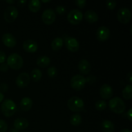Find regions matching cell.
<instances>
[{
  "label": "cell",
  "mask_w": 132,
  "mask_h": 132,
  "mask_svg": "<svg viewBox=\"0 0 132 132\" xmlns=\"http://www.w3.org/2000/svg\"><path fill=\"white\" fill-rule=\"evenodd\" d=\"M127 117H128V119L130 120V121H132V119H131V117H132V109H131V108H130V109L128 110V112H127Z\"/></svg>",
  "instance_id": "cell-37"
},
{
  "label": "cell",
  "mask_w": 132,
  "mask_h": 132,
  "mask_svg": "<svg viewBox=\"0 0 132 132\" xmlns=\"http://www.w3.org/2000/svg\"><path fill=\"white\" fill-rule=\"evenodd\" d=\"M75 3L77 6L82 9V8L85 7V5H86V1H85V0H76L75 1Z\"/></svg>",
  "instance_id": "cell-32"
},
{
  "label": "cell",
  "mask_w": 132,
  "mask_h": 132,
  "mask_svg": "<svg viewBox=\"0 0 132 132\" xmlns=\"http://www.w3.org/2000/svg\"><path fill=\"white\" fill-rule=\"evenodd\" d=\"M27 3V1L26 0H23V1H18V6H23L24 5V4Z\"/></svg>",
  "instance_id": "cell-39"
},
{
  "label": "cell",
  "mask_w": 132,
  "mask_h": 132,
  "mask_svg": "<svg viewBox=\"0 0 132 132\" xmlns=\"http://www.w3.org/2000/svg\"><path fill=\"white\" fill-rule=\"evenodd\" d=\"M1 110L5 117H11L16 112L17 106L11 99H5L1 105Z\"/></svg>",
  "instance_id": "cell-1"
},
{
  "label": "cell",
  "mask_w": 132,
  "mask_h": 132,
  "mask_svg": "<svg viewBox=\"0 0 132 132\" xmlns=\"http://www.w3.org/2000/svg\"><path fill=\"white\" fill-rule=\"evenodd\" d=\"M9 67L14 70H19L23 66V59L20 55L16 53H12L6 59Z\"/></svg>",
  "instance_id": "cell-3"
},
{
  "label": "cell",
  "mask_w": 132,
  "mask_h": 132,
  "mask_svg": "<svg viewBox=\"0 0 132 132\" xmlns=\"http://www.w3.org/2000/svg\"><path fill=\"white\" fill-rule=\"evenodd\" d=\"M6 54L3 51L0 50V63H5V60H6Z\"/></svg>",
  "instance_id": "cell-35"
},
{
  "label": "cell",
  "mask_w": 132,
  "mask_h": 132,
  "mask_svg": "<svg viewBox=\"0 0 132 132\" xmlns=\"http://www.w3.org/2000/svg\"><path fill=\"white\" fill-rule=\"evenodd\" d=\"M36 63L39 67H41V68H46L50 65V59L48 57L43 55V56H40L37 58Z\"/></svg>",
  "instance_id": "cell-21"
},
{
  "label": "cell",
  "mask_w": 132,
  "mask_h": 132,
  "mask_svg": "<svg viewBox=\"0 0 132 132\" xmlns=\"http://www.w3.org/2000/svg\"><path fill=\"white\" fill-rule=\"evenodd\" d=\"M64 45V40L60 37H55L52 41L51 47L54 50H59L62 48Z\"/></svg>",
  "instance_id": "cell-22"
},
{
  "label": "cell",
  "mask_w": 132,
  "mask_h": 132,
  "mask_svg": "<svg viewBox=\"0 0 132 132\" xmlns=\"http://www.w3.org/2000/svg\"><path fill=\"white\" fill-rule=\"evenodd\" d=\"M55 12L60 15L64 14L66 12V7L63 5H58L55 7Z\"/></svg>",
  "instance_id": "cell-31"
},
{
  "label": "cell",
  "mask_w": 132,
  "mask_h": 132,
  "mask_svg": "<svg viewBox=\"0 0 132 132\" xmlns=\"http://www.w3.org/2000/svg\"><path fill=\"white\" fill-rule=\"evenodd\" d=\"M21 132H28V131H21Z\"/></svg>",
  "instance_id": "cell-44"
},
{
  "label": "cell",
  "mask_w": 132,
  "mask_h": 132,
  "mask_svg": "<svg viewBox=\"0 0 132 132\" xmlns=\"http://www.w3.org/2000/svg\"><path fill=\"white\" fill-rule=\"evenodd\" d=\"M119 132H131V131L128 130V129H123V130H121Z\"/></svg>",
  "instance_id": "cell-42"
},
{
  "label": "cell",
  "mask_w": 132,
  "mask_h": 132,
  "mask_svg": "<svg viewBox=\"0 0 132 132\" xmlns=\"http://www.w3.org/2000/svg\"><path fill=\"white\" fill-rule=\"evenodd\" d=\"M47 73L48 76L50 78H54V77L57 76V68H55V67L52 66V67H49V68H48Z\"/></svg>",
  "instance_id": "cell-28"
},
{
  "label": "cell",
  "mask_w": 132,
  "mask_h": 132,
  "mask_svg": "<svg viewBox=\"0 0 132 132\" xmlns=\"http://www.w3.org/2000/svg\"><path fill=\"white\" fill-rule=\"evenodd\" d=\"M19 12H18V9L15 6L10 5L5 9V12H4V18L6 22L12 23L15 20Z\"/></svg>",
  "instance_id": "cell-7"
},
{
  "label": "cell",
  "mask_w": 132,
  "mask_h": 132,
  "mask_svg": "<svg viewBox=\"0 0 132 132\" xmlns=\"http://www.w3.org/2000/svg\"><path fill=\"white\" fill-rule=\"evenodd\" d=\"M106 102L104 100H99L96 102L95 104V107L97 110L103 111L106 108Z\"/></svg>",
  "instance_id": "cell-27"
},
{
  "label": "cell",
  "mask_w": 132,
  "mask_h": 132,
  "mask_svg": "<svg viewBox=\"0 0 132 132\" xmlns=\"http://www.w3.org/2000/svg\"><path fill=\"white\" fill-rule=\"evenodd\" d=\"M117 19L119 21L123 24L130 22L131 19V12L130 9L126 7H122L119 9L117 12Z\"/></svg>",
  "instance_id": "cell-8"
},
{
  "label": "cell",
  "mask_w": 132,
  "mask_h": 132,
  "mask_svg": "<svg viewBox=\"0 0 132 132\" xmlns=\"http://www.w3.org/2000/svg\"><path fill=\"white\" fill-rule=\"evenodd\" d=\"M42 77V72L38 68H34L32 70L30 73V77L32 78V81L34 82H37L41 79Z\"/></svg>",
  "instance_id": "cell-25"
},
{
  "label": "cell",
  "mask_w": 132,
  "mask_h": 132,
  "mask_svg": "<svg viewBox=\"0 0 132 132\" xmlns=\"http://www.w3.org/2000/svg\"><path fill=\"white\" fill-rule=\"evenodd\" d=\"M106 5L110 10H113L117 5V2L116 0H108L106 2Z\"/></svg>",
  "instance_id": "cell-29"
},
{
  "label": "cell",
  "mask_w": 132,
  "mask_h": 132,
  "mask_svg": "<svg viewBox=\"0 0 132 132\" xmlns=\"http://www.w3.org/2000/svg\"><path fill=\"white\" fill-rule=\"evenodd\" d=\"M79 72L83 75H87L91 71V65L86 59H81L78 64Z\"/></svg>",
  "instance_id": "cell-16"
},
{
  "label": "cell",
  "mask_w": 132,
  "mask_h": 132,
  "mask_svg": "<svg viewBox=\"0 0 132 132\" xmlns=\"http://www.w3.org/2000/svg\"><path fill=\"white\" fill-rule=\"evenodd\" d=\"M83 15L81 10L79 9H73L70 10L67 15V19L73 24H78L82 21Z\"/></svg>",
  "instance_id": "cell-6"
},
{
  "label": "cell",
  "mask_w": 132,
  "mask_h": 132,
  "mask_svg": "<svg viewBox=\"0 0 132 132\" xmlns=\"http://www.w3.org/2000/svg\"><path fill=\"white\" fill-rule=\"evenodd\" d=\"M41 4L39 0H31L28 3V9L31 12H37L41 9Z\"/></svg>",
  "instance_id": "cell-23"
},
{
  "label": "cell",
  "mask_w": 132,
  "mask_h": 132,
  "mask_svg": "<svg viewBox=\"0 0 132 132\" xmlns=\"http://www.w3.org/2000/svg\"><path fill=\"white\" fill-rule=\"evenodd\" d=\"M84 16H85V19H86V21L90 23L97 21L98 19H99V17H98L96 12L93 10H88L86 11Z\"/></svg>",
  "instance_id": "cell-18"
},
{
  "label": "cell",
  "mask_w": 132,
  "mask_h": 132,
  "mask_svg": "<svg viewBox=\"0 0 132 132\" xmlns=\"http://www.w3.org/2000/svg\"><path fill=\"white\" fill-rule=\"evenodd\" d=\"M65 45L67 48L72 52H77L79 49L80 45L77 39L75 37L71 36H64Z\"/></svg>",
  "instance_id": "cell-9"
},
{
  "label": "cell",
  "mask_w": 132,
  "mask_h": 132,
  "mask_svg": "<svg viewBox=\"0 0 132 132\" xmlns=\"http://www.w3.org/2000/svg\"><path fill=\"white\" fill-rule=\"evenodd\" d=\"M42 1L44 3H46V2H50V1H49V0H47V1H46V0H42Z\"/></svg>",
  "instance_id": "cell-43"
},
{
  "label": "cell",
  "mask_w": 132,
  "mask_h": 132,
  "mask_svg": "<svg viewBox=\"0 0 132 132\" xmlns=\"http://www.w3.org/2000/svg\"><path fill=\"white\" fill-rule=\"evenodd\" d=\"M110 36V31L106 26L99 27L96 32V37L99 41L104 42L109 39Z\"/></svg>",
  "instance_id": "cell-11"
},
{
  "label": "cell",
  "mask_w": 132,
  "mask_h": 132,
  "mask_svg": "<svg viewBox=\"0 0 132 132\" xmlns=\"http://www.w3.org/2000/svg\"><path fill=\"white\" fill-rule=\"evenodd\" d=\"M29 126V122L23 117L18 118L14 121V126L15 130H22L27 128Z\"/></svg>",
  "instance_id": "cell-17"
},
{
  "label": "cell",
  "mask_w": 132,
  "mask_h": 132,
  "mask_svg": "<svg viewBox=\"0 0 132 132\" xmlns=\"http://www.w3.org/2000/svg\"><path fill=\"white\" fill-rule=\"evenodd\" d=\"M2 41L4 45L9 48H13L16 45V39L12 34L5 33L2 36Z\"/></svg>",
  "instance_id": "cell-15"
},
{
  "label": "cell",
  "mask_w": 132,
  "mask_h": 132,
  "mask_svg": "<svg viewBox=\"0 0 132 132\" xmlns=\"http://www.w3.org/2000/svg\"><path fill=\"white\" fill-rule=\"evenodd\" d=\"M109 107L113 112L117 114H121L125 112L126 105L125 102L121 98L116 97L110 100Z\"/></svg>",
  "instance_id": "cell-2"
},
{
  "label": "cell",
  "mask_w": 132,
  "mask_h": 132,
  "mask_svg": "<svg viewBox=\"0 0 132 132\" xmlns=\"http://www.w3.org/2000/svg\"><path fill=\"white\" fill-rule=\"evenodd\" d=\"M42 20L45 24H50L55 21V13L54 10L51 9H47L43 11L42 14Z\"/></svg>",
  "instance_id": "cell-12"
},
{
  "label": "cell",
  "mask_w": 132,
  "mask_h": 132,
  "mask_svg": "<svg viewBox=\"0 0 132 132\" xmlns=\"http://www.w3.org/2000/svg\"><path fill=\"white\" fill-rule=\"evenodd\" d=\"M78 132H81V131H78Z\"/></svg>",
  "instance_id": "cell-45"
},
{
  "label": "cell",
  "mask_w": 132,
  "mask_h": 132,
  "mask_svg": "<svg viewBox=\"0 0 132 132\" xmlns=\"http://www.w3.org/2000/svg\"><path fill=\"white\" fill-rule=\"evenodd\" d=\"M23 49L27 52L34 53L36 52L38 48V45L35 41L32 39H27L23 42Z\"/></svg>",
  "instance_id": "cell-13"
},
{
  "label": "cell",
  "mask_w": 132,
  "mask_h": 132,
  "mask_svg": "<svg viewBox=\"0 0 132 132\" xmlns=\"http://www.w3.org/2000/svg\"><path fill=\"white\" fill-rule=\"evenodd\" d=\"M70 122L71 125L73 126H79V125H81V122H82V117L79 113L72 115L70 119Z\"/></svg>",
  "instance_id": "cell-24"
},
{
  "label": "cell",
  "mask_w": 132,
  "mask_h": 132,
  "mask_svg": "<svg viewBox=\"0 0 132 132\" xmlns=\"http://www.w3.org/2000/svg\"><path fill=\"white\" fill-rule=\"evenodd\" d=\"M3 99H4V95L3 93H1V92H0V103H1V102L3 101Z\"/></svg>",
  "instance_id": "cell-40"
},
{
  "label": "cell",
  "mask_w": 132,
  "mask_h": 132,
  "mask_svg": "<svg viewBox=\"0 0 132 132\" xmlns=\"http://www.w3.org/2000/svg\"><path fill=\"white\" fill-rule=\"evenodd\" d=\"M7 90H8L7 85H6L5 83H1V85H0V90H1V92H5L7 91Z\"/></svg>",
  "instance_id": "cell-36"
},
{
  "label": "cell",
  "mask_w": 132,
  "mask_h": 132,
  "mask_svg": "<svg viewBox=\"0 0 132 132\" xmlns=\"http://www.w3.org/2000/svg\"><path fill=\"white\" fill-rule=\"evenodd\" d=\"M6 2L10 4H14L15 3V1L14 0H6Z\"/></svg>",
  "instance_id": "cell-41"
},
{
  "label": "cell",
  "mask_w": 132,
  "mask_h": 132,
  "mask_svg": "<svg viewBox=\"0 0 132 132\" xmlns=\"http://www.w3.org/2000/svg\"><path fill=\"white\" fill-rule=\"evenodd\" d=\"M67 105L70 110L75 112H79L84 109V102L80 97L77 96L72 97L68 99Z\"/></svg>",
  "instance_id": "cell-4"
},
{
  "label": "cell",
  "mask_w": 132,
  "mask_h": 132,
  "mask_svg": "<svg viewBox=\"0 0 132 132\" xmlns=\"http://www.w3.org/2000/svg\"><path fill=\"white\" fill-rule=\"evenodd\" d=\"M101 128L103 132H114L115 130L113 122L109 120H104L102 122Z\"/></svg>",
  "instance_id": "cell-20"
},
{
  "label": "cell",
  "mask_w": 132,
  "mask_h": 132,
  "mask_svg": "<svg viewBox=\"0 0 132 132\" xmlns=\"http://www.w3.org/2000/svg\"><path fill=\"white\" fill-rule=\"evenodd\" d=\"M131 77H132L131 72H130V73L127 75V80L128 81V82H130V83H131Z\"/></svg>",
  "instance_id": "cell-38"
},
{
  "label": "cell",
  "mask_w": 132,
  "mask_h": 132,
  "mask_svg": "<svg viewBox=\"0 0 132 132\" xmlns=\"http://www.w3.org/2000/svg\"><path fill=\"white\" fill-rule=\"evenodd\" d=\"M86 83V78L81 75L77 74L72 77L70 80V86L73 90L79 91L85 86Z\"/></svg>",
  "instance_id": "cell-5"
},
{
  "label": "cell",
  "mask_w": 132,
  "mask_h": 132,
  "mask_svg": "<svg viewBox=\"0 0 132 132\" xmlns=\"http://www.w3.org/2000/svg\"><path fill=\"white\" fill-rule=\"evenodd\" d=\"M122 96L126 99H130L132 97V86L131 84L128 85L124 88L122 92Z\"/></svg>",
  "instance_id": "cell-26"
},
{
  "label": "cell",
  "mask_w": 132,
  "mask_h": 132,
  "mask_svg": "<svg viewBox=\"0 0 132 132\" xmlns=\"http://www.w3.org/2000/svg\"><path fill=\"white\" fill-rule=\"evenodd\" d=\"M8 130V125L4 120L0 119V132H6Z\"/></svg>",
  "instance_id": "cell-30"
},
{
  "label": "cell",
  "mask_w": 132,
  "mask_h": 132,
  "mask_svg": "<svg viewBox=\"0 0 132 132\" xmlns=\"http://www.w3.org/2000/svg\"><path fill=\"white\" fill-rule=\"evenodd\" d=\"M32 104H33V102L32 100L29 97H26L23 98L20 102V108L23 111H27L30 110L32 108Z\"/></svg>",
  "instance_id": "cell-19"
},
{
  "label": "cell",
  "mask_w": 132,
  "mask_h": 132,
  "mask_svg": "<svg viewBox=\"0 0 132 132\" xmlns=\"http://www.w3.org/2000/svg\"><path fill=\"white\" fill-rule=\"evenodd\" d=\"M99 93L102 98L104 99H109L113 95V89L112 86L108 84H104L101 87Z\"/></svg>",
  "instance_id": "cell-14"
},
{
  "label": "cell",
  "mask_w": 132,
  "mask_h": 132,
  "mask_svg": "<svg viewBox=\"0 0 132 132\" xmlns=\"http://www.w3.org/2000/svg\"><path fill=\"white\" fill-rule=\"evenodd\" d=\"M95 81H96V77H95V76H92V75L88 76L86 78V82H88V83L90 84H93L94 82H95Z\"/></svg>",
  "instance_id": "cell-33"
},
{
  "label": "cell",
  "mask_w": 132,
  "mask_h": 132,
  "mask_svg": "<svg viewBox=\"0 0 132 132\" xmlns=\"http://www.w3.org/2000/svg\"><path fill=\"white\" fill-rule=\"evenodd\" d=\"M9 70V66H8L7 63H1L0 65V71L3 72H6Z\"/></svg>",
  "instance_id": "cell-34"
},
{
  "label": "cell",
  "mask_w": 132,
  "mask_h": 132,
  "mask_svg": "<svg viewBox=\"0 0 132 132\" xmlns=\"http://www.w3.org/2000/svg\"><path fill=\"white\" fill-rule=\"evenodd\" d=\"M30 81V77L29 74L27 72H21L17 77L15 82L18 87L23 88L27 87L29 85Z\"/></svg>",
  "instance_id": "cell-10"
}]
</instances>
